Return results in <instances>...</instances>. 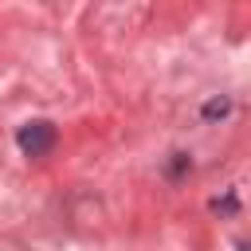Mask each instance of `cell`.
Instances as JSON below:
<instances>
[{"label":"cell","instance_id":"obj_1","mask_svg":"<svg viewBox=\"0 0 251 251\" xmlns=\"http://www.w3.org/2000/svg\"><path fill=\"white\" fill-rule=\"evenodd\" d=\"M16 145H20L24 157H43V153H51V145H55V126L43 122V118L24 122V126L16 129Z\"/></svg>","mask_w":251,"mask_h":251},{"label":"cell","instance_id":"obj_2","mask_svg":"<svg viewBox=\"0 0 251 251\" xmlns=\"http://www.w3.org/2000/svg\"><path fill=\"white\" fill-rule=\"evenodd\" d=\"M227 110H231V102H227V98H212V102L204 106V118H208V122H216V118H224Z\"/></svg>","mask_w":251,"mask_h":251}]
</instances>
